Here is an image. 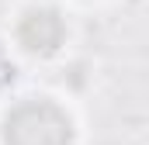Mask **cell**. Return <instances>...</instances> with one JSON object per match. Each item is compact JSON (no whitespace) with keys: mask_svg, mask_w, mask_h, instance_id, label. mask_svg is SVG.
I'll return each instance as SVG.
<instances>
[{"mask_svg":"<svg viewBox=\"0 0 149 145\" xmlns=\"http://www.w3.org/2000/svg\"><path fill=\"white\" fill-rule=\"evenodd\" d=\"M7 145H73V121L52 100H24L7 114Z\"/></svg>","mask_w":149,"mask_h":145,"instance_id":"cell-1","label":"cell"},{"mask_svg":"<svg viewBox=\"0 0 149 145\" xmlns=\"http://www.w3.org/2000/svg\"><path fill=\"white\" fill-rule=\"evenodd\" d=\"M63 35H66V24H63V17H59L56 10H49V7L28 10V14L21 17V24H17V41H21L28 52H52V48H59Z\"/></svg>","mask_w":149,"mask_h":145,"instance_id":"cell-2","label":"cell"}]
</instances>
